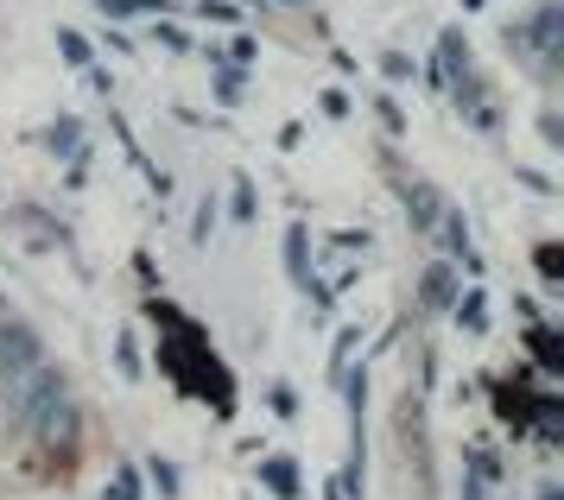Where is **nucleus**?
I'll return each instance as SVG.
<instances>
[{"mask_svg":"<svg viewBox=\"0 0 564 500\" xmlns=\"http://www.w3.org/2000/svg\"><path fill=\"white\" fill-rule=\"evenodd\" d=\"M235 222H254V184L248 177L235 184Z\"/></svg>","mask_w":564,"mask_h":500,"instance_id":"20","label":"nucleus"},{"mask_svg":"<svg viewBox=\"0 0 564 500\" xmlns=\"http://www.w3.org/2000/svg\"><path fill=\"white\" fill-rule=\"evenodd\" d=\"M463 292V273L451 260H432V267H419V304L425 311H451V298Z\"/></svg>","mask_w":564,"mask_h":500,"instance_id":"5","label":"nucleus"},{"mask_svg":"<svg viewBox=\"0 0 564 500\" xmlns=\"http://www.w3.org/2000/svg\"><path fill=\"white\" fill-rule=\"evenodd\" d=\"M451 317H457L463 336H482V329H488V298H482V285H476V279H469V292L451 298Z\"/></svg>","mask_w":564,"mask_h":500,"instance_id":"8","label":"nucleus"},{"mask_svg":"<svg viewBox=\"0 0 564 500\" xmlns=\"http://www.w3.org/2000/svg\"><path fill=\"white\" fill-rule=\"evenodd\" d=\"M153 32H159V45H165V51H184V45H191L178 25H153Z\"/></svg>","mask_w":564,"mask_h":500,"instance_id":"22","label":"nucleus"},{"mask_svg":"<svg viewBox=\"0 0 564 500\" xmlns=\"http://www.w3.org/2000/svg\"><path fill=\"white\" fill-rule=\"evenodd\" d=\"M558 32H564V7L545 0L527 25H508V45L513 51H539V64H545V76H552L558 70Z\"/></svg>","mask_w":564,"mask_h":500,"instance_id":"3","label":"nucleus"},{"mask_svg":"<svg viewBox=\"0 0 564 500\" xmlns=\"http://www.w3.org/2000/svg\"><path fill=\"white\" fill-rule=\"evenodd\" d=\"M209 222H216V203L204 197V209H197V241H209Z\"/></svg>","mask_w":564,"mask_h":500,"instance_id":"23","label":"nucleus"},{"mask_svg":"<svg viewBox=\"0 0 564 500\" xmlns=\"http://www.w3.org/2000/svg\"><path fill=\"white\" fill-rule=\"evenodd\" d=\"M305 241H311L305 222L285 228V273H292V285H305V292H311V253H305Z\"/></svg>","mask_w":564,"mask_h":500,"instance_id":"10","label":"nucleus"},{"mask_svg":"<svg viewBox=\"0 0 564 500\" xmlns=\"http://www.w3.org/2000/svg\"><path fill=\"white\" fill-rule=\"evenodd\" d=\"M539 140H545V146H564V115H558V108H545V115H539Z\"/></svg>","mask_w":564,"mask_h":500,"instance_id":"19","label":"nucleus"},{"mask_svg":"<svg viewBox=\"0 0 564 500\" xmlns=\"http://www.w3.org/2000/svg\"><path fill=\"white\" fill-rule=\"evenodd\" d=\"M381 76H387V83H412V57H406V51H387Z\"/></svg>","mask_w":564,"mask_h":500,"instance_id":"18","label":"nucleus"},{"mask_svg":"<svg viewBox=\"0 0 564 500\" xmlns=\"http://www.w3.org/2000/svg\"><path fill=\"white\" fill-rule=\"evenodd\" d=\"M197 20H216V25H235V20H241V7H229V0H197Z\"/></svg>","mask_w":564,"mask_h":500,"instance_id":"17","label":"nucleus"},{"mask_svg":"<svg viewBox=\"0 0 564 500\" xmlns=\"http://www.w3.org/2000/svg\"><path fill=\"white\" fill-rule=\"evenodd\" d=\"M115 349H121V374H128V380H140V349H133V336H121Z\"/></svg>","mask_w":564,"mask_h":500,"instance_id":"21","label":"nucleus"},{"mask_svg":"<svg viewBox=\"0 0 564 500\" xmlns=\"http://www.w3.org/2000/svg\"><path fill=\"white\" fill-rule=\"evenodd\" d=\"M260 481H267V494H280V500H299V488H305V476H299L292 456H267V463H260Z\"/></svg>","mask_w":564,"mask_h":500,"instance_id":"9","label":"nucleus"},{"mask_svg":"<svg viewBox=\"0 0 564 500\" xmlns=\"http://www.w3.org/2000/svg\"><path fill=\"white\" fill-rule=\"evenodd\" d=\"M96 13H108V20H140V13H165V0H96Z\"/></svg>","mask_w":564,"mask_h":500,"instance_id":"13","label":"nucleus"},{"mask_svg":"<svg viewBox=\"0 0 564 500\" xmlns=\"http://www.w3.org/2000/svg\"><path fill=\"white\" fill-rule=\"evenodd\" d=\"M285 7H299V0H285Z\"/></svg>","mask_w":564,"mask_h":500,"instance_id":"26","label":"nucleus"},{"mask_svg":"<svg viewBox=\"0 0 564 500\" xmlns=\"http://www.w3.org/2000/svg\"><path fill=\"white\" fill-rule=\"evenodd\" d=\"M463 7H488V0H463Z\"/></svg>","mask_w":564,"mask_h":500,"instance_id":"25","label":"nucleus"},{"mask_svg":"<svg viewBox=\"0 0 564 500\" xmlns=\"http://www.w3.org/2000/svg\"><path fill=\"white\" fill-rule=\"evenodd\" d=\"M39 361H45V336L26 317H7L0 324V387H13L20 374H32Z\"/></svg>","mask_w":564,"mask_h":500,"instance_id":"2","label":"nucleus"},{"mask_svg":"<svg viewBox=\"0 0 564 500\" xmlns=\"http://www.w3.org/2000/svg\"><path fill=\"white\" fill-rule=\"evenodd\" d=\"M533 267H539V279H545V285H558V279H564V248H558V241H539Z\"/></svg>","mask_w":564,"mask_h":500,"instance_id":"14","label":"nucleus"},{"mask_svg":"<svg viewBox=\"0 0 564 500\" xmlns=\"http://www.w3.org/2000/svg\"><path fill=\"white\" fill-rule=\"evenodd\" d=\"M444 209H451V203H444L437 184H406V222H412V235H432Z\"/></svg>","mask_w":564,"mask_h":500,"instance_id":"6","label":"nucleus"},{"mask_svg":"<svg viewBox=\"0 0 564 500\" xmlns=\"http://www.w3.org/2000/svg\"><path fill=\"white\" fill-rule=\"evenodd\" d=\"M77 425H83V412L77 405H70V393H64V400L52 405V412H45V419H39V437H45V444H52V450H64V444H77Z\"/></svg>","mask_w":564,"mask_h":500,"instance_id":"7","label":"nucleus"},{"mask_svg":"<svg viewBox=\"0 0 564 500\" xmlns=\"http://www.w3.org/2000/svg\"><path fill=\"white\" fill-rule=\"evenodd\" d=\"M108 500H140V469H115V481H108Z\"/></svg>","mask_w":564,"mask_h":500,"instance_id":"16","label":"nucleus"},{"mask_svg":"<svg viewBox=\"0 0 564 500\" xmlns=\"http://www.w3.org/2000/svg\"><path fill=\"white\" fill-rule=\"evenodd\" d=\"M469 70V39H463V25H444V32H437V51H432V83L437 89H444V83H457V76Z\"/></svg>","mask_w":564,"mask_h":500,"instance_id":"4","label":"nucleus"},{"mask_svg":"<svg viewBox=\"0 0 564 500\" xmlns=\"http://www.w3.org/2000/svg\"><path fill=\"white\" fill-rule=\"evenodd\" d=\"M140 476H153L165 500L178 494V463H172V456H147V469H140Z\"/></svg>","mask_w":564,"mask_h":500,"instance_id":"15","label":"nucleus"},{"mask_svg":"<svg viewBox=\"0 0 564 500\" xmlns=\"http://www.w3.org/2000/svg\"><path fill=\"white\" fill-rule=\"evenodd\" d=\"M64 393H70V374H64V368H45V361H39L32 374H20L13 380V400H7L13 405V431H32Z\"/></svg>","mask_w":564,"mask_h":500,"instance_id":"1","label":"nucleus"},{"mask_svg":"<svg viewBox=\"0 0 564 500\" xmlns=\"http://www.w3.org/2000/svg\"><path fill=\"white\" fill-rule=\"evenodd\" d=\"M539 500H564V488H558V481H545V488H539Z\"/></svg>","mask_w":564,"mask_h":500,"instance_id":"24","label":"nucleus"},{"mask_svg":"<svg viewBox=\"0 0 564 500\" xmlns=\"http://www.w3.org/2000/svg\"><path fill=\"white\" fill-rule=\"evenodd\" d=\"M57 57H64L70 70H89V64H96V45L83 39L77 25H57Z\"/></svg>","mask_w":564,"mask_h":500,"instance_id":"11","label":"nucleus"},{"mask_svg":"<svg viewBox=\"0 0 564 500\" xmlns=\"http://www.w3.org/2000/svg\"><path fill=\"white\" fill-rule=\"evenodd\" d=\"M45 146H52L57 159H70V152L83 146V121H77V115H57V121L45 127Z\"/></svg>","mask_w":564,"mask_h":500,"instance_id":"12","label":"nucleus"}]
</instances>
